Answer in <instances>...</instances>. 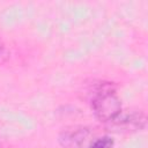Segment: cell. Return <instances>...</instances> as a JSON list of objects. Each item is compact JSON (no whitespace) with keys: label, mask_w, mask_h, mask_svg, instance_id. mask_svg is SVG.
I'll use <instances>...</instances> for the list:
<instances>
[{"label":"cell","mask_w":148,"mask_h":148,"mask_svg":"<svg viewBox=\"0 0 148 148\" xmlns=\"http://www.w3.org/2000/svg\"><path fill=\"white\" fill-rule=\"evenodd\" d=\"M112 82H99L92 91L90 108L94 117L101 123L112 121L121 111V99Z\"/></svg>","instance_id":"obj_1"},{"label":"cell","mask_w":148,"mask_h":148,"mask_svg":"<svg viewBox=\"0 0 148 148\" xmlns=\"http://www.w3.org/2000/svg\"><path fill=\"white\" fill-rule=\"evenodd\" d=\"M91 136L92 131L88 126H68L59 132L58 143L62 148H87L91 141Z\"/></svg>","instance_id":"obj_2"},{"label":"cell","mask_w":148,"mask_h":148,"mask_svg":"<svg viewBox=\"0 0 148 148\" xmlns=\"http://www.w3.org/2000/svg\"><path fill=\"white\" fill-rule=\"evenodd\" d=\"M109 127L117 133H132L138 131H143L147 126V117L142 111H128L124 113L123 111L110 123Z\"/></svg>","instance_id":"obj_3"},{"label":"cell","mask_w":148,"mask_h":148,"mask_svg":"<svg viewBox=\"0 0 148 148\" xmlns=\"http://www.w3.org/2000/svg\"><path fill=\"white\" fill-rule=\"evenodd\" d=\"M114 140L110 135H103L99 138H96L95 140H91L90 143L87 146V148H113Z\"/></svg>","instance_id":"obj_4"},{"label":"cell","mask_w":148,"mask_h":148,"mask_svg":"<svg viewBox=\"0 0 148 148\" xmlns=\"http://www.w3.org/2000/svg\"><path fill=\"white\" fill-rule=\"evenodd\" d=\"M8 57H9V52H8L5 43L0 39V64L3 62V61H6L8 59Z\"/></svg>","instance_id":"obj_5"},{"label":"cell","mask_w":148,"mask_h":148,"mask_svg":"<svg viewBox=\"0 0 148 148\" xmlns=\"http://www.w3.org/2000/svg\"><path fill=\"white\" fill-rule=\"evenodd\" d=\"M0 148H8L3 142H0Z\"/></svg>","instance_id":"obj_6"}]
</instances>
